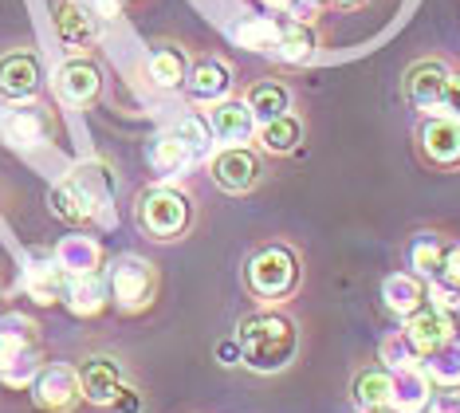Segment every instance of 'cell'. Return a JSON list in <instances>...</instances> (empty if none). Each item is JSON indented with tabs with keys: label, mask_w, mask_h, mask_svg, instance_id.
Returning a JSON list of instances; mask_svg holds the SVG:
<instances>
[{
	"label": "cell",
	"mask_w": 460,
	"mask_h": 413,
	"mask_svg": "<svg viewBox=\"0 0 460 413\" xmlns=\"http://www.w3.org/2000/svg\"><path fill=\"white\" fill-rule=\"evenodd\" d=\"M417 358H421V355H417V346L405 338V331L382 343V363L390 370H410V366H417Z\"/></svg>",
	"instance_id": "83f0119b"
},
{
	"label": "cell",
	"mask_w": 460,
	"mask_h": 413,
	"mask_svg": "<svg viewBox=\"0 0 460 413\" xmlns=\"http://www.w3.org/2000/svg\"><path fill=\"white\" fill-rule=\"evenodd\" d=\"M264 4L271 8V13H288V8L296 4V0H264Z\"/></svg>",
	"instance_id": "e575fe53"
},
{
	"label": "cell",
	"mask_w": 460,
	"mask_h": 413,
	"mask_svg": "<svg viewBox=\"0 0 460 413\" xmlns=\"http://www.w3.org/2000/svg\"><path fill=\"white\" fill-rule=\"evenodd\" d=\"M303 138V126L291 119V114H279V119L264 122V130H260V142H264V150L271 154H291L299 146Z\"/></svg>",
	"instance_id": "cb8c5ba5"
},
{
	"label": "cell",
	"mask_w": 460,
	"mask_h": 413,
	"mask_svg": "<svg viewBox=\"0 0 460 413\" xmlns=\"http://www.w3.org/2000/svg\"><path fill=\"white\" fill-rule=\"evenodd\" d=\"M296 323L276 311L252 315L240 323V358L252 370H279L296 355Z\"/></svg>",
	"instance_id": "6da1fadb"
},
{
	"label": "cell",
	"mask_w": 460,
	"mask_h": 413,
	"mask_svg": "<svg viewBox=\"0 0 460 413\" xmlns=\"http://www.w3.org/2000/svg\"><path fill=\"white\" fill-rule=\"evenodd\" d=\"M445 245L437 237H417L413 248H410V264L417 268V275H425V280H441L445 275Z\"/></svg>",
	"instance_id": "603a6c76"
},
{
	"label": "cell",
	"mask_w": 460,
	"mask_h": 413,
	"mask_svg": "<svg viewBox=\"0 0 460 413\" xmlns=\"http://www.w3.org/2000/svg\"><path fill=\"white\" fill-rule=\"evenodd\" d=\"M233 79H228V67L221 59H205L193 67V79H190V91L193 99H205V103H217L221 94H228Z\"/></svg>",
	"instance_id": "2e32d148"
},
{
	"label": "cell",
	"mask_w": 460,
	"mask_h": 413,
	"mask_svg": "<svg viewBox=\"0 0 460 413\" xmlns=\"http://www.w3.org/2000/svg\"><path fill=\"white\" fill-rule=\"evenodd\" d=\"M433 401V390H429V374L421 366H410V370H394V394H390V406L397 413H421L429 409Z\"/></svg>",
	"instance_id": "7c38bea8"
},
{
	"label": "cell",
	"mask_w": 460,
	"mask_h": 413,
	"mask_svg": "<svg viewBox=\"0 0 460 413\" xmlns=\"http://www.w3.org/2000/svg\"><path fill=\"white\" fill-rule=\"evenodd\" d=\"M213 177L217 185L228 189V193H244V189H252L260 182V162L252 150H244V146H228L213 157Z\"/></svg>",
	"instance_id": "5b68a950"
},
{
	"label": "cell",
	"mask_w": 460,
	"mask_h": 413,
	"mask_svg": "<svg viewBox=\"0 0 460 413\" xmlns=\"http://www.w3.org/2000/svg\"><path fill=\"white\" fill-rule=\"evenodd\" d=\"M56 31L67 40L71 48H79L83 40L91 36V20L83 16L75 4H59V13H56Z\"/></svg>",
	"instance_id": "4316f807"
},
{
	"label": "cell",
	"mask_w": 460,
	"mask_h": 413,
	"mask_svg": "<svg viewBox=\"0 0 460 413\" xmlns=\"http://www.w3.org/2000/svg\"><path fill=\"white\" fill-rule=\"evenodd\" d=\"M111 406H114V413H138V409H142V398L134 394L130 386H122L119 394H114V401H111Z\"/></svg>",
	"instance_id": "d6a6232c"
},
{
	"label": "cell",
	"mask_w": 460,
	"mask_h": 413,
	"mask_svg": "<svg viewBox=\"0 0 460 413\" xmlns=\"http://www.w3.org/2000/svg\"><path fill=\"white\" fill-rule=\"evenodd\" d=\"M382 295H385V307L397 315H413L417 307L425 303V288L413 275H390V280L382 283Z\"/></svg>",
	"instance_id": "e0dca14e"
},
{
	"label": "cell",
	"mask_w": 460,
	"mask_h": 413,
	"mask_svg": "<svg viewBox=\"0 0 460 413\" xmlns=\"http://www.w3.org/2000/svg\"><path fill=\"white\" fill-rule=\"evenodd\" d=\"M71 307H75L79 315H95L99 307H102V288L99 283H91V280H79L75 288H71Z\"/></svg>",
	"instance_id": "f546056e"
},
{
	"label": "cell",
	"mask_w": 460,
	"mask_h": 413,
	"mask_svg": "<svg viewBox=\"0 0 460 413\" xmlns=\"http://www.w3.org/2000/svg\"><path fill=\"white\" fill-rule=\"evenodd\" d=\"M445 87H448V71H445V63H437V59L417 63V67L410 71V79H405L410 103L413 107H421V111H429V114H441Z\"/></svg>",
	"instance_id": "8992f818"
},
{
	"label": "cell",
	"mask_w": 460,
	"mask_h": 413,
	"mask_svg": "<svg viewBox=\"0 0 460 413\" xmlns=\"http://www.w3.org/2000/svg\"><path fill=\"white\" fill-rule=\"evenodd\" d=\"M276 51L279 59L288 63H303L315 56V31H311L303 20H279V40H276Z\"/></svg>",
	"instance_id": "9a60e30c"
},
{
	"label": "cell",
	"mask_w": 460,
	"mask_h": 413,
	"mask_svg": "<svg viewBox=\"0 0 460 413\" xmlns=\"http://www.w3.org/2000/svg\"><path fill=\"white\" fill-rule=\"evenodd\" d=\"M296 280H299V268H296V256H291L288 248H264V252H256L252 264H248V283H252L256 295H268V300L288 295L296 288Z\"/></svg>",
	"instance_id": "3957f363"
},
{
	"label": "cell",
	"mask_w": 460,
	"mask_h": 413,
	"mask_svg": "<svg viewBox=\"0 0 460 413\" xmlns=\"http://www.w3.org/2000/svg\"><path fill=\"white\" fill-rule=\"evenodd\" d=\"M366 413H397V409H394V406H370Z\"/></svg>",
	"instance_id": "d590c367"
},
{
	"label": "cell",
	"mask_w": 460,
	"mask_h": 413,
	"mask_svg": "<svg viewBox=\"0 0 460 413\" xmlns=\"http://www.w3.org/2000/svg\"><path fill=\"white\" fill-rule=\"evenodd\" d=\"M146 157H150V166L158 169V174H165V177H173L177 169H185V162H190V146L181 142L177 134H165V138H158V142L146 150Z\"/></svg>",
	"instance_id": "ffe728a7"
},
{
	"label": "cell",
	"mask_w": 460,
	"mask_h": 413,
	"mask_svg": "<svg viewBox=\"0 0 460 413\" xmlns=\"http://www.w3.org/2000/svg\"><path fill=\"white\" fill-rule=\"evenodd\" d=\"M208 126H213V134L221 142H244L256 126V114L248 111V103H221L208 114Z\"/></svg>",
	"instance_id": "4fadbf2b"
},
{
	"label": "cell",
	"mask_w": 460,
	"mask_h": 413,
	"mask_svg": "<svg viewBox=\"0 0 460 413\" xmlns=\"http://www.w3.org/2000/svg\"><path fill=\"white\" fill-rule=\"evenodd\" d=\"M40 87V63L28 51H13L0 59V94L8 99H28Z\"/></svg>",
	"instance_id": "9c48e42d"
},
{
	"label": "cell",
	"mask_w": 460,
	"mask_h": 413,
	"mask_svg": "<svg viewBox=\"0 0 460 413\" xmlns=\"http://www.w3.org/2000/svg\"><path fill=\"white\" fill-rule=\"evenodd\" d=\"M138 225H142V232H150V237L170 240L190 225V201L181 193H173V189H150V193H142V201H138Z\"/></svg>",
	"instance_id": "7a4b0ae2"
},
{
	"label": "cell",
	"mask_w": 460,
	"mask_h": 413,
	"mask_svg": "<svg viewBox=\"0 0 460 413\" xmlns=\"http://www.w3.org/2000/svg\"><path fill=\"white\" fill-rule=\"evenodd\" d=\"M150 79L158 83V87H165V91L177 87V83L185 79V59L177 56L173 48H158L150 56Z\"/></svg>",
	"instance_id": "484cf974"
},
{
	"label": "cell",
	"mask_w": 460,
	"mask_h": 413,
	"mask_svg": "<svg viewBox=\"0 0 460 413\" xmlns=\"http://www.w3.org/2000/svg\"><path fill=\"white\" fill-rule=\"evenodd\" d=\"M441 114H445V119L460 122V76H448V87H445V99H441Z\"/></svg>",
	"instance_id": "1f68e13d"
},
{
	"label": "cell",
	"mask_w": 460,
	"mask_h": 413,
	"mask_svg": "<svg viewBox=\"0 0 460 413\" xmlns=\"http://www.w3.org/2000/svg\"><path fill=\"white\" fill-rule=\"evenodd\" d=\"M334 4H362V0H334Z\"/></svg>",
	"instance_id": "8d00e7d4"
},
{
	"label": "cell",
	"mask_w": 460,
	"mask_h": 413,
	"mask_svg": "<svg viewBox=\"0 0 460 413\" xmlns=\"http://www.w3.org/2000/svg\"><path fill=\"white\" fill-rule=\"evenodd\" d=\"M79 386L95 406H111L114 394H119L127 382H122L119 363H111V358H91V363L79 370Z\"/></svg>",
	"instance_id": "30bf717a"
},
{
	"label": "cell",
	"mask_w": 460,
	"mask_h": 413,
	"mask_svg": "<svg viewBox=\"0 0 460 413\" xmlns=\"http://www.w3.org/2000/svg\"><path fill=\"white\" fill-rule=\"evenodd\" d=\"M79 394H83L79 374H75V370H67V366L44 370V374H40V382H36V401H40V406H48V409H71Z\"/></svg>",
	"instance_id": "8fae6325"
},
{
	"label": "cell",
	"mask_w": 460,
	"mask_h": 413,
	"mask_svg": "<svg viewBox=\"0 0 460 413\" xmlns=\"http://www.w3.org/2000/svg\"><path fill=\"white\" fill-rule=\"evenodd\" d=\"M4 130H8V138H13V142L36 146V142H44V138H48V119H44V111H36V107L8 111Z\"/></svg>",
	"instance_id": "d6986e66"
},
{
	"label": "cell",
	"mask_w": 460,
	"mask_h": 413,
	"mask_svg": "<svg viewBox=\"0 0 460 413\" xmlns=\"http://www.w3.org/2000/svg\"><path fill=\"white\" fill-rule=\"evenodd\" d=\"M288 107H291V94H288V87H279V83H256V87L248 91V111L256 114V122L279 119V114H288Z\"/></svg>",
	"instance_id": "ac0fdd59"
},
{
	"label": "cell",
	"mask_w": 460,
	"mask_h": 413,
	"mask_svg": "<svg viewBox=\"0 0 460 413\" xmlns=\"http://www.w3.org/2000/svg\"><path fill=\"white\" fill-rule=\"evenodd\" d=\"M233 40L240 48H252V51H271L279 40V20L260 16V20H240L233 28Z\"/></svg>",
	"instance_id": "44dd1931"
},
{
	"label": "cell",
	"mask_w": 460,
	"mask_h": 413,
	"mask_svg": "<svg viewBox=\"0 0 460 413\" xmlns=\"http://www.w3.org/2000/svg\"><path fill=\"white\" fill-rule=\"evenodd\" d=\"M56 91L64 94V99H71V103L95 99V91H99V71L91 67L87 59H71V63H64V67H59Z\"/></svg>",
	"instance_id": "5bb4252c"
},
{
	"label": "cell",
	"mask_w": 460,
	"mask_h": 413,
	"mask_svg": "<svg viewBox=\"0 0 460 413\" xmlns=\"http://www.w3.org/2000/svg\"><path fill=\"white\" fill-rule=\"evenodd\" d=\"M95 245H87V240H71V245L59 252V268L64 272H87L91 264H95Z\"/></svg>",
	"instance_id": "f1b7e54d"
},
{
	"label": "cell",
	"mask_w": 460,
	"mask_h": 413,
	"mask_svg": "<svg viewBox=\"0 0 460 413\" xmlns=\"http://www.w3.org/2000/svg\"><path fill=\"white\" fill-rule=\"evenodd\" d=\"M390 394H394V370H366L354 382V398H358L362 409L390 406Z\"/></svg>",
	"instance_id": "7402d4cb"
},
{
	"label": "cell",
	"mask_w": 460,
	"mask_h": 413,
	"mask_svg": "<svg viewBox=\"0 0 460 413\" xmlns=\"http://www.w3.org/2000/svg\"><path fill=\"white\" fill-rule=\"evenodd\" d=\"M421 150L437 166H460V122L456 119H433L421 130Z\"/></svg>",
	"instance_id": "ba28073f"
},
{
	"label": "cell",
	"mask_w": 460,
	"mask_h": 413,
	"mask_svg": "<svg viewBox=\"0 0 460 413\" xmlns=\"http://www.w3.org/2000/svg\"><path fill=\"white\" fill-rule=\"evenodd\" d=\"M154 292V272L146 268L138 256H122L114 264V295L127 307H142Z\"/></svg>",
	"instance_id": "52a82bcc"
},
{
	"label": "cell",
	"mask_w": 460,
	"mask_h": 413,
	"mask_svg": "<svg viewBox=\"0 0 460 413\" xmlns=\"http://www.w3.org/2000/svg\"><path fill=\"white\" fill-rule=\"evenodd\" d=\"M405 338L417 346V355H429V351H437V346L453 343L456 323L441 307H417L413 315H405Z\"/></svg>",
	"instance_id": "277c9868"
},
{
	"label": "cell",
	"mask_w": 460,
	"mask_h": 413,
	"mask_svg": "<svg viewBox=\"0 0 460 413\" xmlns=\"http://www.w3.org/2000/svg\"><path fill=\"white\" fill-rule=\"evenodd\" d=\"M425 374L437 378L441 386H460V343L437 346V351H429V363H425Z\"/></svg>",
	"instance_id": "d4e9b609"
},
{
	"label": "cell",
	"mask_w": 460,
	"mask_h": 413,
	"mask_svg": "<svg viewBox=\"0 0 460 413\" xmlns=\"http://www.w3.org/2000/svg\"><path fill=\"white\" fill-rule=\"evenodd\" d=\"M177 138L190 146V154H201L205 146H208V138H213V126H205V122H197V119H185L181 126H177Z\"/></svg>",
	"instance_id": "4dcf8cb0"
},
{
	"label": "cell",
	"mask_w": 460,
	"mask_h": 413,
	"mask_svg": "<svg viewBox=\"0 0 460 413\" xmlns=\"http://www.w3.org/2000/svg\"><path fill=\"white\" fill-rule=\"evenodd\" d=\"M445 280L460 288V245H453V248L445 252Z\"/></svg>",
	"instance_id": "836d02e7"
}]
</instances>
